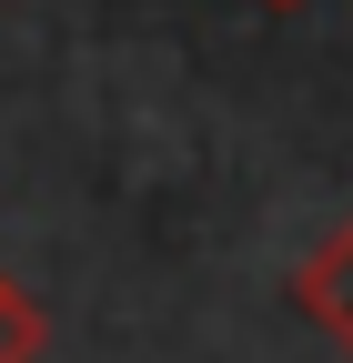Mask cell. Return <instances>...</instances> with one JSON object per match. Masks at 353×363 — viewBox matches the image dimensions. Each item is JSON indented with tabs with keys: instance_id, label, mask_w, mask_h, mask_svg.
<instances>
[{
	"instance_id": "6da1fadb",
	"label": "cell",
	"mask_w": 353,
	"mask_h": 363,
	"mask_svg": "<svg viewBox=\"0 0 353 363\" xmlns=\"http://www.w3.org/2000/svg\"><path fill=\"white\" fill-rule=\"evenodd\" d=\"M293 303H303V323H313L323 343H343V353H353V222H333V233L303 252Z\"/></svg>"
},
{
	"instance_id": "7a4b0ae2",
	"label": "cell",
	"mask_w": 353,
	"mask_h": 363,
	"mask_svg": "<svg viewBox=\"0 0 353 363\" xmlns=\"http://www.w3.org/2000/svg\"><path fill=\"white\" fill-rule=\"evenodd\" d=\"M40 343H51V323H40V303L0 272V363H40Z\"/></svg>"
},
{
	"instance_id": "3957f363",
	"label": "cell",
	"mask_w": 353,
	"mask_h": 363,
	"mask_svg": "<svg viewBox=\"0 0 353 363\" xmlns=\"http://www.w3.org/2000/svg\"><path fill=\"white\" fill-rule=\"evenodd\" d=\"M262 11H303V0H262Z\"/></svg>"
}]
</instances>
